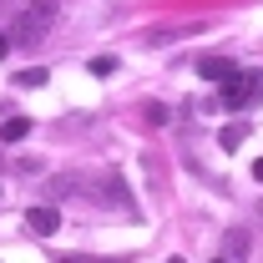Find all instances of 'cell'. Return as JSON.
<instances>
[{
    "instance_id": "cell-1",
    "label": "cell",
    "mask_w": 263,
    "mask_h": 263,
    "mask_svg": "<svg viewBox=\"0 0 263 263\" xmlns=\"http://www.w3.org/2000/svg\"><path fill=\"white\" fill-rule=\"evenodd\" d=\"M51 21H56V5H51V0H35V5H26V10L15 15L10 41H21V46H41L46 31H51Z\"/></svg>"
},
{
    "instance_id": "cell-2",
    "label": "cell",
    "mask_w": 263,
    "mask_h": 263,
    "mask_svg": "<svg viewBox=\"0 0 263 263\" xmlns=\"http://www.w3.org/2000/svg\"><path fill=\"white\" fill-rule=\"evenodd\" d=\"M218 91H223V106L238 111V106H248V101H263V76H258V71H238V76L223 81Z\"/></svg>"
},
{
    "instance_id": "cell-3",
    "label": "cell",
    "mask_w": 263,
    "mask_h": 263,
    "mask_svg": "<svg viewBox=\"0 0 263 263\" xmlns=\"http://www.w3.org/2000/svg\"><path fill=\"white\" fill-rule=\"evenodd\" d=\"M26 223H31V233H41V238H51V233L61 228V208H51V202H35L31 213H26Z\"/></svg>"
},
{
    "instance_id": "cell-4",
    "label": "cell",
    "mask_w": 263,
    "mask_h": 263,
    "mask_svg": "<svg viewBox=\"0 0 263 263\" xmlns=\"http://www.w3.org/2000/svg\"><path fill=\"white\" fill-rule=\"evenodd\" d=\"M197 76L223 86V81H233V76H238V66H233L228 56H202V61H197Z\"/></svg>"
},
{
    "instance_id": "cell-5",
    "label": "cell",
    "mask_w": 263,
    "mask_h": 263,
    "mask_svg": "<svg viewBox=\"0 0 263 263\" xmlns=\"http://www.w3.org/2000/svg\"><path fill=\"white\" fill-rule=\"evenodd\" d=\"M26 132H31V117H10V122L0 127V142H21Z\"/></svg>"
},
{
    "instance_id": "cell-6",
    "label": "cell",
    "mask_w": 263,
    "mask_h": 263,
    "mask_svg": "<svg viewBox=\"0 0 263 263\" xmlns=\"http://www.w3.org/2000/svg\"><path fill=\"white\" fill-rule=\"evenodd\" d=\"M15 81H21V86H46V81H51V76H46V71H41V66H31V71H21V76H15Z\"/></svg>"
},
{
    "instance_id": "cell-7",
    "label": "cell",
    "mask_w": 263,
    "mask_h": 263,
    "mask_svg": "<svg viewBox=\"0 0 263 263\" xmlns=\"http://www.w3.org/2000/svg\"><path fill=\"white\" fill-rule=\"evenodd\" d=\"M142 111H147V122H152V127H167V106H162V101H147Z\"/></svg>"
},
{
    "instance_id": "cell-8",
    "label": "cell",
    "mask_w": 263,
    "mask_h": 263,
    "mask_svg": "<svg viewBox=\"0 0 263 263\" xmlns=\"http://www.w3.org/2000/svg\"><path fill=\"white\" fill-rule=\"evenodd\" d=\"M243 137H248L243 127H228V132H223V152H238V147H243Z\"/></svg>"
},
{
    "instance_id": "cell-9",
    "label": "cell",
    "mask_w": 263,
    "mask_h": 263,
    "mask_svg": "<svg viewBox=\"0 0 263 263\" xmlns=\"http://www.w3.org/2000/svg\"><path fill=\"white\" fill-rule=\"evenodd\" d=\"M117 71V56H91V76H111Z\"/></svg>"
},
{
    "instance_id": "cell-10",
    "label": "cell",
    "mask_w": 263,
    "mask_h": 263,
    "mask_svg": "<svg viewBox=\"0 0 263 263\" xmlns=\"http://www.w3.org/2000/svg\"><path fill=\"white\" fill-rule=\"evenodd\" d=\"M5 51H10V35H0V56H5Z\"/></svg>"
},
{
    "instance_id": "cell-11",
    "label": "cell",
    "mask_w": 263,
    "mask_h": 263,
    "mask_svg": "<svg viewBox=\"0 0 263 263\" xmlns=\"http://www.w3.org/2000/svg\"><path fill=\"white\" fill-rule=\"evenodd\" d=\"M253 177H258V182H263V162H253Z\"/></svg>"
},
{
    "instance_id": "cell-12",
    "label": "cell",
    "mask_w": 263,
    "mask_h": 263,
    "mask_svg": "<svg viewBox=\"0 0 263 263\" xmlns=\"http://www.w3.org/2000/svg\"><path fill=\"white\" fill-rule=\"evenodd\" d=\"M167 263H182V253H177V258H167Z\"/></svg>"
},
{
    "instance_id": "cell-13",
    "label": "cell",
    "mask_w": 263,
    "mask_h": 263,
    "mask_svg": "<svg viewBox=\"0 0 263 263\" xmlns=\"http://www.w3.org/2000/svg\"><path fill=\"white\" fill-rule=\"evenodd\" d=\"M213 263H223V258H213Z\"/></svg>"
}]
</instances>
